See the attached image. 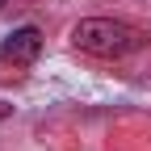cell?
<instances>
[{
    "label": "cell",
    "mask_w": 151,
    "mask_h": 151,
    "mask_svg": "<svg viewBox=\"0 0 151 151\" xmlns=\"http://www.w3.org/2000/svg\"><path fill=\"white\" fill-rule=\"evenodd\" d=\"M38 50H42V34H38V25L13 29V34L4 38V46H0V55H4V59H13V63H34Z\"/></svg>",
    "instance_id": "cell-2"
},
{
    "label": "cell",
    "mask_w": 151,
    "mask_h": 151,
    "mask_svg": "<svg viewBox=\"0 0 151 151\" xmlns=\"http://www.w3.org/2000/svg\"><path fill=\"white\" fill-rule=\"evenodd\" d=\"M71 46L92 59H122L143 46V34L126 21H113V17H84L71 25Z\"/></svg>",
    "instance_id": "cell-1"
},
{
    "label": "cell",
    "mask_w": 151,
    "mask_h": 151,
    "mask_svg": "<svg viewBox=\"0 0 151 151\" xmlns=\"http://www.w3.org/2000/svg\"><path fill=\"white\" fill-rule=\"evenodd\" d=\"M0 118H9V105H4V101H0Z\"/></svg>",
    "instance_id": "cell-3"
}]
</instances>
